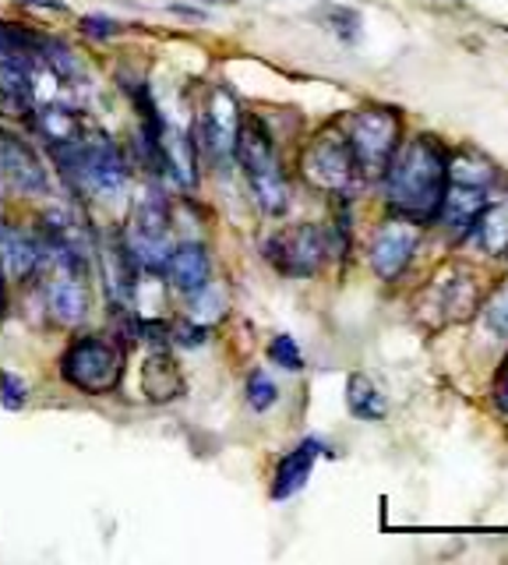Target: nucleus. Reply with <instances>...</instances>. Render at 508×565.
Here are the masks:
<instances>
[{"label":"nucleus","mask_w":508,"mask_h":565,"mask_svg":"<svg viewBox=\"0 0 508 565\" xmlns=\"http://www.w3.org/2000/svg\"><path fill=\"white\" fill-rule=\"evenodd\" d=\"M54 153L64 163V170L92 195L110 198L128 188V163L121 159L117 145L107 135H92V139L81 135L78 142L54 148Z\"/></svg>","instance_id":"nucleus-4"},{"label":"nucleus","mask_w":508,"mask_h":565,"mask_svg":"<svg viewBox=\"0 0 508 565\" xmlns=\"http://www.w3.org/2000/svg\"><path fill=\"white\" fill-rule=\"evenodd\" d=\"M311 19L332 32L335 40H343V43H357L361 40V29H364V19H361V11H353V8H343V4H318L311 11Z\"/></svg>","instance_id":"nucleus-20"},{"label":"nucleus","mask_w":508,"mask_h":565,"mask_svg":"<svg viewBox=\"0 0 508 565\" xmlns=\"http://www.w3.org/2000/svg\"><path fill=\"white\" fill-rule=\"evenodd\" d=\"M399 135H402V121L396 110L367 107L353 113L346 124V142H350L353 163H357V174L378 180L385 174V166L396 156Z\"/></svg>","instance_id":"nucleus-5"},{"label":"nucleus","mask_w":508,"mask_h":565,"mask_svg":"<svg viewBox=\"0 0 508 565\" xmlns=\"http://www.w3.org/2000/svg\"><path fill=\"white\" fill-rule=\"evenodd\" d=\"M40 262H43V247L32 241L29 234H11L4 241V265H8L11 276L29 279L32 273L40 269Z\"/></svg>","instance_id":"nucleus-22"},{"label":"nucleus","mask_w":508,"mask_h":565,"mask_svg":"<svg viewBox=\"0 0 508 565\" xmlns=\"http://www.w3.org/2000/svg\"><path fill=\"white\" fill-rule=\"evenodd\" d=\"M142 389L152 403H169L184 392V375L177 368V361L169 357L163 346L152 351L142 364Z\"/></svg>","instance_id":"nucleus-16"},{"label":"nucleus","mask_w":508,"mask_h":565,"mask_svg":"<svg viewBox=\"0 0 508 565\" xmlns=\"http://www.w3.org/2000/svg\"><path fill=\"white\" fill-rule=\"evenodd\" d=\"M124 247L139 269L145 273L166 269L174 241H169V209L159 188H148L139 202H134V212L124 230Z\"/></svg>","instance_id":"nucleus-6"},{"label":"nucleus","mask_w":508,"mask_h":565,"mask_svg":"<svg viewBox=\"0 0 508 565\" xmlns=\"http://www.w3.org/2000/svg\"><path fill=\"white\" fill-rule=\"evenodd\" d=\"M0 170H4L8 185L19 188L22 195H46L49 191V174L40 153L25 139L0 131Z\"/></svg>","instance_id":"nucleus-11"},{"label":"nucleus","mask_w":508,"mask_h":565,"mask_svg":"<svg viewBox=\"0 0 508 565\" xmlns=\"http://www.w3.org/2000/svg\"><path fill=\"white\" fill-rule=\"evenodd\" d=\"M329 255V241L321 234V226L314 223H300L290 230H279V234L265 244V258L276 265L283 276H314L321 269V262Z\"/></svg>","instance_id":"nucleus-8"},{"label":"nucleus","mask_w":508,"mask_h":565,"mask_svg":"<svg viewBox=\"0 0 508 565\" xmlns=\"http://www.w3.org/2000/svg\"><path fill=\"white\" fill-rule=\"evenodd\" d=\"M169 14H177V19H188V22H206L209 14L198 11V8H184V4H169Z\"/></svg>","instance_id":"nucleus-30"},{"label":"nucleus","mask_w":508,"mask_h":565,"mask_svg":"<svg viewBox=\"0 0 508 565\" xmlns=\"http://www.w3.org/2000/svg\"><path fill=\"white\" fill-rule=\"evenodd\" d=\"M268 361L279 364L283 372H300L303 368V354L294 336H276L273 343H268Z\"/></svg>","instance_id":"nucleus-24"},{"label":"nucleus","mask_w":508,"mask_h":565,"mask_svg":"<svg viewBox=\"0 0 508 565\" xmlns=\"http://www.w3.org/2000/svg\"><path fill=\"white\" fill-rule=\"evenodd\" d=\"M233 156H236V163H241V170L251 185V195H254V202H258L262 212L283 215L286 209H290V180H286V174H283L276 145H273V139H268V131L262 128V121L241 118Z\"/></svg>","instance_id":"nucleus-2"},{"label":"nucleus","mask_w":508,"mask_h":565,"mask_svg":"<svg viewBox=\"0 0 508 565\" xmlns=\"http://www.w3.org/2000/svg\"><path fill=\"white\" fill-rule=\"evenodd\" d=\"M124 346L110 336H81L60 354V378L89 396H103L121 386Z\"/></svg>","instance_id":"nucleus-3"},{"label":"nucleus","mask_w":508,"mask_h":565,"mask_svg":"<svg viewBox=\"0 0 508 565\" xmlns=\"http://www.w3.org/2000/svg\"><path fill=\"white\" fill-rule=\"evenodd\" d=\"M495 403H498V410L508 418V357L501 361L498 378H495Z\"/></svg>","instance_id":"nucleus-29"},{"label":"nucleus","mask_w":508,"mask_h":565,"mask_svg":"<svg viewBox=\"0 0 508 565\" xmlns=\"http://www.w3.org/2000/svg\"><path fill=\"white\" fill-rule=\"evenodd\" d=\"M4 308H8V282H4V269H0V319H4Z\"/></svg>","instance_id":"nucleus-32"},{"label":"nucleus","mask_w":508,"mask_h":565,"mask_svg":"<svg viewBox=\"0 0 508 565\" xmlns=\"http://www.w3.org/2000/svg\"><path fill=\"white\" fill-rule=\"evenodd\" d=\"M420 244V226L413 220H388L378 226L375 241H371V269L382 279H396L406 265H410L413 252Z\"/></svg>","instance_id":"nucleus-10"},{"label":"nucleus","mask_w":508,"mask_h":565,"mask_svg":"<svg viewBox=\"0 0 508 565\" xmlns=\"http://www.w3.org/2000/svg\"><path fill=\"white\" fill-rule=\"evenodd\" d=\"M244 396H247V407H251V410L265 413L268 407H273V403L279 400V389H276V381L268 378L265 372H251V375H247V389H244Z\"/></svg>","instance_id":"nucleus-23"},{"label":"nucleus","mask_w":508,"mask_h":565,"mask_svg":"<svg viewBox=\"0 0 508 565\" xmlns=\"http://www.w3.org/2000/svg\"><path fill=\"white\" fill-rule=\"evenodd\" d=\"M318 456H321V442L318 439H303L294 453H286L279 459L276 477H273V498H276V502H286V498H294L303 485H308Z\"/></svg>","instance_id":"nucleus-15"},{"label":"nucleus","mask_w":508,"mask_h":565,"mask_svg":"<svg viewBox=\"0 0 508 565\" xmlns=\"http://www.w3.org/2000/svg\"><path fill=\"white\" fill-rule=\"evenodd\" d=\"M484 206H487V188H470V185H455V180H449V191L442 198V209H438V220L449 226L452 237H466Z\"/></svg>","instance_id":"nucleus-14"},{"label":"nucleus","mask_w":508,"mask_h":565,"mask_svg":"<svg viewBox=\"0 0 508 565\" xmlns=\"http://www.w3.org/2000/svg\"><path fill=\"white\" fill-rule=\"evenodd\" d=\"M206 336H209L206 325H188V322L169 325V343H177V346H201Z\"/></svg>","instance_id":"nucleus-28"},{"label":"nucleus","mask_w":508,"mask_h":565,"mask_svg":"<svg viewBox=\"0 0 508 565\" xmlns=\"http://www.w3.org/2000/svg\"><path fill=\"white\" fill-rule=\"evenodd\" d=\"M382 180L393 212L413 223H431L438 220V209L449 191V153L438 139L420 135L396 148Z\"/></svg>","instance_id":"nucleus-1"},{"label":"nucleus","mask_w":508,"mask_h":565,"mask_svg":"<svg viewBox=\"0 0 508 565\" xmlns=\"http://www.w3.org/2000/svg\"><path fill=\"white\" fill-rule=\"evenodd\" d=\"M236 128H241V107H236V99L227 89L216 86L209 92V107L198 121V135H201V142H206V148L219 163H227L233 156Z\"/></svg>","instance_id":"nucleus-12"},{"label":"nucleus","mask_w":508,"mask_h":565,"mask_svg":"<svg viewBox=\"0 0 508 565\" xmlns=\"http://www.w3.org/2000/svg\"><path fill=\"white\" fill-rule=\"evenodd\" d=\"M303 177L311 180L314 188L321 191H346L353 185V177H357V163H353V153H350V142L346 135H339V131H325V135H318L308 148H303Z\"/></svg>","instance_id":"nucleus-9"},{"label":"nucleus","mask_w":508,"mask_h":565,"mask_svg":"<svg viewBox=\"0 0 508 565\" xmlns=\"http://www.w3.org/2000/svg\"><path fill=\"white\" fill-rule=\"evenodd\" d=\"M484 319L490 329L498 332V336H508V282H501V287L490 293V301L484 308Z\"/></svg>","instance_id":"nucleus-25"},{"label":"nucleus","mask_w":508,"mask_h":565,"mask_svg":"<svg viewBox=\"0 0 508 565\" xmlns=\"http://www.w3.org/2000/svg\"><path fill=\"white\" fill-rule=\"evenodd\" d=\"M0 403L8 410H22L29 403V386L14 372H0Z\"/></svg>","instance_id":"nucleus-26"},{"label":"nucleus","mask_w":508,"mask_h":565,"mask_svg":"<svg viewBox=\"0 0 508 565\" xmlns=\"http://www.w3.org/2000/svg\"><path fill=\"white\" fill-rule=\"evenodd\" d=\"M198 4H236V0H198Z\"/></svg>","instance_id":"nucleus-33"},{"label":"nucleus","mask_w":508,"mask_h":565,"mask_svg":"<svg viewBox=\"0 0 508 565\" xmlns=\"http://www.w3.org/2000/svg\"><path fill=\"white\" fill-rule=\"evenodd\" d=\"M163 273L169 282H174L177 293H184V297L201 293L209 287V276H212V262H209L206 244H198V241L177 244L174 252H169V262H166Z\"/></svg>","instance_id":"nucleus-13"},{"label":"nucleus","mask_w":508,"mask_h":565,"mask_svg":"<svg viewBox=\"0 0 508 565\" xmlns=\"http://www.w3.org/2000/svg\"><path fill=\"white\" fill-rule=\"evenodd\" d=\"M89 282H85V269L78 252H71V244H57L54 258V276L46 282V308L60 325H78L89 314Z\"/></svg>","instance_id":"nucleus-7"},{"label":"nucleus","mask_w":508,"mask_h":565,"mask_svg":"<svg viewBox=\"0 0 508 565\" xmlns=\"http://www.w3.org/2000/svg\"><path fill=\"white\" fill-rule=\"evenodd\" d=\"M14 4H25V8H43V11H57V14H64V11H67L64 0H14Z\"/></svg>","instance_id":"nucleus-31"},{"label":"nucleus","mask_w":508,"mask_h":565,"mask_svg":"<svg viewBox=\"0 0 508 565\" xmlns=\"http://www.w3.org/2000/svg\"><path fill=\"white\" fill-rule=\"evenodd\" d=\"M81 32H85V36H92V40H113V36H121L124 25L117 19H107V14H85Z\"/></svg>","instance_id":"nucleus-27"},{"label":"nucleus","mask_w":508,"mask_h":565,"mask_svg":"<svg viewBox=\"0 0 508 565\" xmlns=\"http://www.w3.org/2000/svg\"><path fill=\"white\" fill-rule=\"evenodd\" d=\"M473 234H477L481 247L490 258H505L508 255V202H487L473 223Z\"/></svg>","instance_id":"nucleus-18"},{"label":"nucleus","mask_w":508,"mask_h":565,"mask_svg":"<svg viewBox=\"0 0 508 565\" xmlns=\"http://www.w3.org/2000/svg\"><path fill=\"white\" fill-rule=\"evenodd\" d=\"M159 153H163V170L177 180L184 188H195L198 185V170H195V145L191 139L184 135L177 128H166L163 124V135H159Z\"/></svg>","instance_id":"nucleus-17"},{"label":"nucleus","mask_w":508,"mask_h":565,"mask_svg":"<svg viewBox=\"0 0 508 565\" xmlns=\"http://www.w3.org/2000/svg\"><path fill=\"white\" fill-rule=\"evenodd\" d=\"M495 166H490V159H484L481 153H473V148H466V153L452 156L449 159V180H455V185H470V188H487L495 185Z\"/></svg>","instance_id":"nucleus-21"},{"label":"nucleus","mask_w":508,"mask_h":565,"mask_svg":"<svg viewBox=\"0 0 508 565\" xmlns=\"http://www.w3.org/2000/svg\"><path fill=\"white\" fill-rule=\"evenodd\" d=\"M346 407L357 421H385V413H388L382 389L361 372H353L346 378Z\"/></svg>","instance_id":"nucleus-19"}]
</instances>
